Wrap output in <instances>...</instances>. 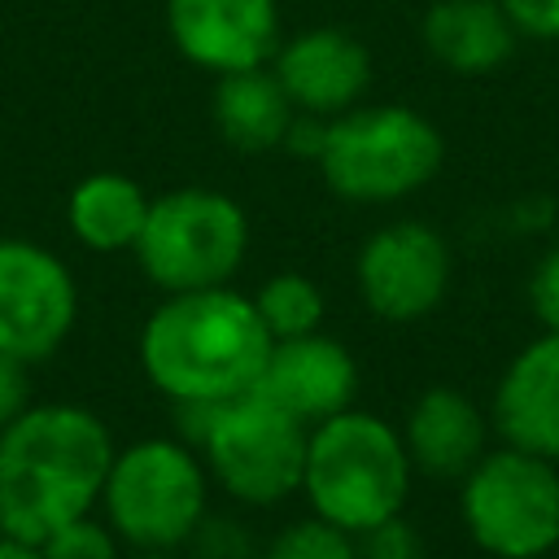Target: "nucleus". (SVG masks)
<instances>
[{"mask_svg": "<svg viewBox=\"0 0 559 559\" xmlns=\"http://www.w3.org/2000/svg\"><path fill=\"white\" fill-rule=\"evenodd\" d=\"M148 218V197L131 175L118 170H96L70 188L66 201V223L79 245L92 253H122L135 249L140 227Z\"/></svg>", "mask_w": 559, "mask_h": 559, "instance_id": "18", "label": "nucleus"}, {"mask_svg": "<svg viewBox=\"0 0 559 559\" xmlns=\"http://www.w3.org/2000/svg\"><path fill=\"white\" fill-rule=\"evenodd\" d=\"M402 441L419 472L463 476L485 454V415L467 393L450 384H432L406 411Z\"/></svg>", "mask_w": 559, "mask_h": 559, "instance_id": "15", "label": "nucleus"}, {"mask_svg": "<svg viewBox=\"0 0 559 559\" xmlns=\"http://www.w3.org/2000/svg\"><path fill=\"white\" fill-rule=\"evenodd\" d=\"M105 524L135 550H175L197 537L210 507V472L197 445L144 437L114 450L105 489Z\"/></svg>", "mask_w": 559, "mask_h": 559, "instance_id": "5", "label": "nucleus"}, {"mask_svg": "<svg viewBox=\"0 0 559 559\" xmlns=\"http://www.w3.org/2000/svg\"><path fill=\"white\" fill-rule=\"evenodd\" d=\"M39 550H44V559H118V533L87 511L70 524L52 528L39 542Z\"/></svg>", "mask_w": 559, "mask_h": 559, "instance_id": "21", "label": "nucleus"}, {"mask_svg": "<svg viewBox=\"0 0 559 559\" xmlns=\"http://www.w3.org/2000/svg\"><path fill=\"white\" fill-rule=\"evenodd\" d=\"M131 559H175V555L170 550H135Z\"/></svg>", "mask_w": 559, "mask_h": 559, "instance_id": "27", "label": "nucleus"}, {"mask_svg": "<svg viewBox=\"0 0 559 559\" xmlns=\"http://www.w3.org/2000/svg\"><path fill=\"white\" fill-rule=\"evenodd\" d=\"M520 39L559 44V0H498Z\"/></svg>", "mask_w": 559, "mask_h": 559, "instance_id": "24", "label": "nucleus"}, {"mask_svg": "<svg viewBox=\"0 0 559 559\" xmlns=\"http://www.w3.org/2000/svg\"><path fill=\"white\" fill-rule=\"evenodd\" d=\"M293 100L280 87L275 70L253 66V70H231L218 74L214 87V122L223 140L240 153H271L284 144L293 127Z\"/></svg>", "mask_w": 559, "mask_h": 559, "instance_id": "17", "label": "nucleus"}, {"mask_svg": "<svg viewBox=\"0 0 559 559\" xmlns=\"http://www.w3.org/2000/svg\"><path fill=\"white\" fill-rule=\"evenodd\" d=\"M26 367H31V362H22V358H13V354H4V349H0V428H4V424H13V419L31 406Z\"/></svg>", "mask_w": 559, "mask_h": 559, "instance_id": "25", "label": "nucleus"}, {"mask_svg": "<svg viewBox=\"0 0 559 559\" xmlns=\"http://www.w3.org/2000/svg\"><path fill=\"white\" fill-rule=\"evenodd\" d=\"M0 559H44L39 542H26V537H13V533H0Z\"/></svg>", "mask_w": 559, "mask_h": 559, "instance_id": "26", "label": "nucleus"}, {"mask_svg": "<svg viewBox=\"0 0 559 559\" xmlns=\"http://www.w3.org/2000/svg\"><path fill=\"white\" fill-rule=\"evenodd\" d=\"M306 437H310L306 419L271 402L262 389H249L214 406L197 441V454L205 459V472L236 502L271 507L301 489Z\"/></svg>", "mask_w": 559, "mask_h": 559, "instance_id": "8", "label": "nucleus"}, {"mask_svg": "<svg viewBox=\"0 0 559 559\" xmlns=\"http://www.w3.org/2000/svg\"><path fill=\"white\" fill-rule=\"evenodd\" d=\"M271 332L253 297L231 284L166 293L140 328V367L175 406L231 402L258 389Z\"/></svg>", "mask_w": 559, "mask_h": 559, "instance_id": "2", "label": "nucleus"}, {"mask_svg": "<svg viewBox=\"0 0 559 559\" xmlns=\"http://www.w3.org/2000/svg\"><path fill=\"white\" fill-rule=\"evenodd\" d=\"M275 79L297 114L336 118L358 105L371 83V52L332 26L306 31L275 52Z\"/></svg>", "mask_w": 559, "mask_h": 559, "instance_id": "13", "label": "nucleus"}, {"mask_svg": "<svg viewBox=\"0 0 559 559\" xmlns=\"http://www.w3.org/2000/svg\"><path fill=\"white\" fill-rule=\"evenodd\" d=\"M358 293L384 323H415L432 314L450 288V245L419 218H397L371 231L358 249Z\"/></svg>", "mask_w": 559, "mask_h": 559, "instance_id": "10", "label": "nucleus"}, {"mask_svg": "<svg viewBox=\"0 0 559 559\" xmlns=\"http://www.w3.org/2000/svg\"><path fill=\"white\" fill-rule=\"evenodd\" d=\"M175 48L214 74L266 66L280 52L275 0H166Z\"/></svg>", "mask_w": 559, "mask_h": 559, "instance_id": "11", "label": "nucleus"}, {"mask_svg": "<svg viewBox=\"0 0 559 559\" xmlns=\"http://www.w3.org/2000/svg\"><path fill=\"white\" fill-rule=\"evenodd\" d=\"M258 559H358V537L310 515V520H293L284 533H275Z\"/></svg>", "mask_w": 559, "mask_h": 559, "instance_id": "20", "label": "nucleus"}, {"mask_svg": "<svg viewBox=\"0 0 559 559\" xmlns=\"http://www.w3.org/2000/svg\"><path fill=\"white\" fill-rule=\"evenodd\" d=\"M258 389L271 402H280L284 411H293L297 419L319 424V419L354 406L358 362L336 336L314 328V332H301V336L271 341Z\"/></svg>", "mask_w": 559, "mask_h": 559, "instance_id": "12", "label": "nucleus"}, {"mask_svg": "<svg viewBox=\"0 0 559 559\" xmlns=\"http://www.w3.org/2000/svg\"><path fill=\"white\" fill-rule=\"evenodd\" d=\"M358 559H424V546L415 537V528L393 515L367 533H358Z\"/></svg>", "mask_w": 559, "mask_h": 559, "instance_id": "22", "label": "nucleus"}, {"mask_svg": "<svg viewBox=\"0 0 559 559\" xmlns=\"http://www.w3.org/2000/svg\"><path fill=\"white\" fill-rule=\"evenodd\" d=\"M253 306L271 332V341H284V336H301V332H314L323 323V293L314 288V280H306L301 271H280L271 275L258 293H253Z\"/></svg>", "mask_w": 559, "mask_h": 559, "instance_id": "19", "label": "nucleus"}, {"mask_svg": "<svg viewBox=\"0 0 559 559\" xmlns=\"http://www.w3.org/2000/svg\"><path fill=\"white\" fill-rule=\"evenodd\" d=\"M528 306L546 332H559V245L546 249L528 275Z\"/></svg>", "mask_w": 559, "mask_h": 559, "instance_id": "23", "label": "nucleus"}, {"mask_svg": "<svg viewBox=\"0 0 559 559\" xmlns=\"http://www.w3.org/2000/svg\"><path fill=\"white\" fill-rule=\"evenodd\" d=\"M445 140L411 105H354L328 118L319 170L323 183L358 205H384L419 192L441 170Z\"/></svg>", "mask_w": 559, "mask_h": 559, "instance_id": "4", "label": "nucleus"}, {"mask_svg": "<svg viewBox=\"0 0 559 559\" xmlns=\"http://www.w3.org/2000/svg\"><path fill=\"white\" fill-rule=\"evenodd\" d=\"M424 48L454 74H489L511 61L520 31L498 0H437L424 13Z\"/></svg>", "mask_w": 559, "mask_h": 559, "instance_id": "16", "label": "nucleus"}, {"mask_svg": "<svg viewBox=\"0 0 559 559\" xmlns=\"http://www.w3.org/2000/svg\"><path fill=\"white\" fill-rule=\"evenodd\" d=\"M493 428L507 445L559 463V332L528 341L493 389Z\"/></svg>", "mask_w": 559, "mask_h": 559, "instance_id": "14", "label": "nucleus"}, {"mask_svg": "<svg viewBox=\"0 0 559 559\" xmlns=\"http://www.w3.org/2000/svg\"><path fill=\"white\" fill-rule=\"evenodd\" d=\"M411 472L415 463L406 454L402 432L371 411L345 406L310 424L301 493L310 502V515L354 537L402 515Z\"/></svg>", "mask_w": 559, "mask_h": 559, "instance_id": "3", "label": "nucleus"}, {"mask_svg": "<svg viewBox=\"0 0 559 559\" xmlns=\"http://www.w3.org/2000/svg\"><path fill=\"white\" fill-rule=\"evenodd\" d=\"M79 319L70 266L22 236H0V349L22 362L52 358Z\"/></svg>", "mask_w": 559, "mask_h": 559, "instance_id": "9", "label": "nucleus"}, {"mask_svg": "<svg viewBox=\"0 0 559 559\" xmlns=\"http://www.w3.org/2000/svg\"><path fill=\"white\" fill-rule=\"evenodd\" d=\"M114 437L105 419L74 402H31L0 428V515L4 533L44 542L52 528L100 502Z\"/></svg>", "mask_w": 559, "mask_h": 559, "instance_id": "1", "label": "nucleus"}, {"mask_svg": "<svg viewBox=\"0 0 559 559\" xmlns=\"http://www.w3.org/2000/svg\"><path fill=\"white\" fill-rule=\"evenodd\" d=\"M467 537L493 559H542L559 546V467L520 445L485 450L459 489Z\"/></svg>", "mask_w": 559, "mask_h": 559, "instance_id": "7", "label": "nucleus"}, {"mask_svg": "<svg viewBox=\"0 0 559 559\" xmlns=\"http://www.w3.org/2000/svg\"><path fill=\"white\" fill-rule=\"evenodd\" d=\"M249 253V218L240 201L214 188H175L148 201V218L135 240L144 275L162 293L231 284Z\"/></svg>", "mask_w": 559, "mask_h": 559, "instance_id": "6", "label": "nucleus"}, {"mask_svg": "<svg viewBox=\"0 0 559 559\" xmlns=\"http://www.w3.org/2000/svg\"><path fill=\"white\" fill-rule=\"evenodd\" d=\"M0 533H4V515H0Z\"/></svg>", "mask_w": 559, "mask_h": 559, "instance_id": "28", "label": "nucleus"}]
</instances>
